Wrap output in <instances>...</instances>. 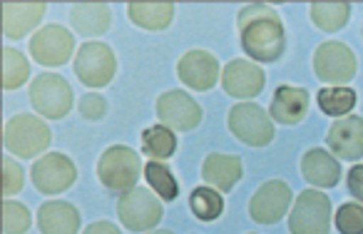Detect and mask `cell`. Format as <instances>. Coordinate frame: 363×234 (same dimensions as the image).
<instances>
[{
    "mask_svg": "<svg viewBox=\"0 0 363 234\" xmlns=\"http://www.w3.org/2000/svg\"><path fill=\"white\" fill-rule=\"evenodd\" d=\"M346 184H348V192H351L358 202H363V165H353V167L348 169Z\"/></svg>",
    "mask_w": 363,
    "mask_h": 234,
    "instance_id": "obj_34",
    "label": "cell"
},
{
    "mask_svg": "<svg viewBox=\"0 0 363 234\" xmlns=\"http://www.w3.org/2000/svg\"><path fill=\"white\" fill-rule=\"evenodd\" d=\"M244 165L237 155H222V152H212L202 165V177L204 182L214 184L219 192H229L234 184L242 179Z\"/></svg>",
    "mask_w": 363,
    "mask_h": 234,
    "instance_id": "obj_20",
    "label": "cell"
},
{
    "mask_svg": "<svg viewBox=\"0 0 363 234\" xmlns=\"http://www.w3.org/2000/svg\"><path fill=\"white\" fill-rule=\"evenodd\" d=\"M30 102L38 110V115L48 120H60L72 110V87L65 77L55 72L38 75L30 85Z\"/></svg>",
    "mask_w": 363,
    "mask_h": 234,
    "instance_id": "obj_6",
    "label": "cell"
},
{
    "mask_svg": "<svg viewBox=\"0 0 363 234\" xmlns=\"http://www.w3.org/2000/svg\"><path fill=\"white\" fill-rule=\"evenodd\" d=\"M291 187L281 179H269L264 182L257 192L252 194V202H249V214H252L254 222L259 224H277L284 214L289 212V204H291Z\"/></svg>",
    "mask_w": 363,
    "mask_h": 234,
    "instance_id": "obj_13",
    "label": "cell"
},
{
    "mask_svg": "<svg viewBox=\"0 0 363 234\" xmlns=\"http://www.w3.org/2000/svg\"><path fill=\"white\" fill-rule=\"evenodd\" d=\"M150 234H172L169 229H157V232H150Z\"/></svg>",
    "mask_w": 363,
    "mask_h": 234,
    "instance_id": "obj_36",
    "label": "cell"
},
{
    "mask_svg": "<svg viewBox=\"0 0 363 234\" xmlns=\"http://www.w3.org/2000/svg\"><path fill=\"white\" fill-rule=\"evenodd\" d=\"M33 184L40 189L43 194H60L67 187H72L77 179V169L67 155L62 152H50L43 155L30 169Z\"/></svg>",
    "mask_w": 363,
    "mask_h": 234,
    "instance_id": "obj_11",
    "label": "cell"
},
{
    "mask_svg": "<svg viewBox=\"0 0 363 234\" xmlns=\"http://www.w3.org/2000/svg\"><path fill=\"white\" fill-rule=\"evenodd\" d=\"M313 72L321 82H328L331 87H343L356 75V55L343 43L328 40L313 52Z\"/></svg>",
    "mask_w": 363,
    "mask_h": 234,
    "instance_id": "obj_9",
    "label": "cell"
},
{
    "mask_svg": "<svg viewBox=\"0 0 363 234\" xmlns=\"http://www.w3.org/2000/svg\"><path fill=\"white\" fill-rule=\"evenodd\" d=\"M117 70V57L107 43L90 40L75 55V75L87 87H105L112 82Z\"/></svg>",
    "mask_w": 363,
    "mask_h": 234,
    "instance_id": "obj_7",
    "label": "cell"
},
{
    "mask_svg": "<svg viewBox=\"0 0 363 234\" xmlns=\"http://www.w3.org/2000/svg\"><path fill=\"white\" fill-rule=\"evenodd\" d=\"M356 92L351 87H321L316 95V102L321 107L323 115H331V117H341L348 115V112L356 107Z\"/></svg>",
    "mask_w": 363,
    "mask_h": 234,
    "instance_id": "obj_25",
    "label": "cell"
},
{
    "mask_svg": "<svg viewBox=\"0 0 363 234\" xmlns=\"http://www.w3.org/2000/svg\"><path fill=\"white\" fill-rule=\"evenodd\" d=\"M328 150L343 160L363 157V117L348 115L341 117L328 128Z\"/></svg>",
    "mask_w": 363,
    "mask_h": 234,
    "instance_id": "obj_16",
    "label": "cell"
},
{
    "mask_svg": "<svg viewBox=\"0 0 363 234\" xmlns=\"http://www.w3.org/2000/svg\"><path fill=\"white\" fill-rule=\"evenodd\" d=\"M30 227V212L16 199L3 202V234H26Z\"/></svg>",
    "mask_w": 363,
    "mask_h": 234,
    "instance_id": "obj_30",
    "label": "cell"
},
{
    "mask_svg": "<svg viewBox=\"0 0 363 234\" xmlns=\"http://www.w3.org/2000/svg\"><path fill=\"white\" fill-rule=\"evenodd\" d=\"M142 172L140 155L125 145H112L97 160V179L110 192H130L135 189Z\"/></svg>",
    "mask_w": 363,
    "mask_h": 234,
    "instance_id": "obj_3",
    "label": "cell"
},
{
    "mask_svg": "<svg viewBox=\"0 0 363 234\" xmlns=\"http://www.w3.org/2000/svg\"><path fill=\"white\" fill-rule=\"evenodd\" d=\"M80 112L85 120H100L102 115L107 112V102L102 95H95V92H90V95L82 97L80 102Z\"/></svg>",
    "mask_w": 363,
    "mask_h": 234,
    "instance_id": "obj_33",
    "label": "cell"
},
{
    "mask_svg": "<svg viewBox=\"0 0 363 234\" xmlns=\"http://www.w3.org/2000/svg\"><path fill=\"white\" fill-rule=\"evenodd\" d=\"M127 16L135 26L145 30H164L174 18V6L172 3H130Z\"/></svg>",
    "mask_w": 363,
    "mask_h": 234,
    "instance_id": "obj_23",
    "label": "cell"
},
{
    "mask_svg": "<svg viewBox=\"0 0 363 234\" xmlns=\"http://www.w3.org/2000/svg\"><path fill=\"white\" fill-rule=\"evenodd\" d=\"M301 172L303 179H308L316 187H336L341 179V165L333 155H328L326 150L313 147L303 155L301 160Z\"/></svg>",
    "mask_w": 363,
    "mask_h": 234,
    "instance_id": "obj_21",
    "label": "cell"
},
{
    "mask_svg": "<svg viewBox=\"0 0 363 234\" xmlns=\"http://www.w3.org/2000/svg\"><path fill=\"white\" fill-rule=\"evenodd\" d=\"M239 35L249 57L259 62H277L286 48V30L281 16L272 6L254 3L239 11Z\"/></svg>",
    "mask_w": 363,
    "mask_h": 234,
    "instance_id": "obj_1",
    "label": "cell"
},
{
    "mask_svg": "<svg viewBox=\"0 0 363 234\" xmlns=\"http://www.w3.org/2000/svg\"><path fill=\"white\" fill-rule=\"evenodd\" d=\"M308 13H311V21L318 30L336 33L351 18V6L348 3H311Z\"/></svg>",
    "mask_w": 363,
    "mask_h": 234,
    "instance_id": "obj_24",
    "label": "cell"
},
{
    "mask_svg": "<svg viewBox=\"0 0 363 234\" xmlns=\"http://www.w3.org/2000/svg\"><path fill=\"white\" fill-rule=\"evenodd\" d=\"M308 115V92L303 87L281 85L274 92V100L269 105V117H274L281 125H298Z\"/></svg>",
    "mask_w": 363,
    "mask_h": 234,
    "instance_id": "obj_17",
    "label": "cell"
},
{
    "mask_svg": "<svg viewBox=\"0 0 363 234\" xmlns=\"http://www.w3.org/2000/svg\"><path fill=\"white\" fill-rule=\"evenodd\" d=\"M70 23L80 35H102L110 28L112 13L105 3H77L70 8Z\"/></svg>",
    "mask_w": 363,
    "mask_h": 234,
    "instance_id": "obj_22",
    "label": "cell"
},
{
    "mask_svg": "<svg viewBox=\"0 0 363 234\" xmlns=\"http://www.w3.org/2000/svg\"><path fill=\"white\" fill-rule=\"evenodd\" d=\"M23 187V169L13 157H3V194L11 197Z\"/></svg>",
    "mask_w": 363,
    "mask_h": 234,
    "instance_id": "obj_32",
    "label": "cell"
},
{
    "mask_svg": "<svg viewBox=\"0 0 363 234\" xmlns=\"http://www.w3.org/2000/svg\"><path fill=\"white\" fill-rule=\"evenodd\" d=\"M157 117L164 128L189 133L202 123V107L184 90H167L157 97Z\"/></svg>",
    "mask_w": 363,
    "mask_h": 234,
    "instance_id": "obj_10",
    "label": "cell"
},
{
    "mask_svg": "<svg viewBox=\"0 0 363 234\" xmlns=\"http://www.w3.org/2000/svg\"><path fill=\"white\" fill-rule=\"evenodd\" d=\"M229 130L244 145L252 147H264L274 140V123L264 107L254 102H239L229 110Z\"/></svg>",
    "mask_w": 363,
    "mask_h": 234,
    "instance_id": "obj_5",
    "label": "cell"
},
{
    "mask_svg": "<svg viewBox=\"0 0 363 234\" xmlns=\"http://www.w3.org/2000/svg\"><path fill=\"white\" fill-rule=\"evenodd\" d=\"M38 227L43 234H77L80 232V212L70 202L52 199L38 209Z\"/></svg>",
    "mask_w": 363,
    "mask_h": 234,
    "instance_id": "obj_18",
    "label": "cell"
},
{
    "mask_svg": "<svg viewBox=\"0 0 363 234\" xmlns=\"http://www.w3.org/2000/svg\"><path fill=\"white\" fill-rule=\"evenodd\" d=\"M189 209L202 222H214L224 212V197L212 187H197L189 194Z\"/></svg>",
    "mask_w": 363,
    "mask_h": 234,
    "instance_id": "obj_27",
    "label": "cell"
},
{
    "mask_svg": "<svg viewBox=\"0 0 363 234\" xmlns=\"http://www.w3.org/2000/svg\"><path fill=\"white\" fill-rule=\"evenodd\" d=\"M75 50V35L62 26H45L30 38V55L45 67L65 65Z\"/></svg>",
    "mask_w": 363,
    "mask_h": 234,
    "instance_id": "obj_12",
    "label": "cell"
},
{
    "mask_svg": "<svg viewBox=\"0 0 363 234\" xmlns=\"http://www.w3.org/2000/svg\"><path fill=\"white\" fill-rule=\"evenodd\" d=\"M336 229L341 234H363V204H341L336 212Z\"/></svg>",
    "mask_w": 363,
    "mask_h": 234,
    "instance_id": "obj_31",
    "label": "cell"
},
{
    "mask_svg": "<svg viewBox=\"0 0 363 234\" xmlns=\"http://www.w3.org/2000/svg\"><path fill=\"white\" fill-rule=\"evenodd\" d=\"M177 77L192 90H212L222 77L219 60L209 50H189L177 62Z\"/></svg>",
    "mask_w": 363,
    "mask_h": 234,
    "instance_id": "obj_14",
    "label": "cell"
},
{
    "mask_svg": "<svg viewBox=\"0 0 363 234\" xmlns=\"http://www.w3.org/2000/svg\"><path fill=\"white\" fill-rule=\"evenodd\" d=\"M331 229V199L318 189H303L289 214L291 234H328Z\"/></svg>",
    "mask_w": 363,
    "mask_h": 234,
    "instance_id": "obj_4",
    "label": "cell"
},
{
    "mask_svg": "<svg viewBox=\"0 0 363 234\" xmlns=\"http://www.w3.org/2000/svg\"><path fill=\"white\" fill-rule=\"evenodd\" d=\"M30 77V62L16 48H3V90H18Z\"/></svg>",
    "mask_w": 363,
    "mask_h": 234,
    "instance_id": "obj_28",
    "label": "cell"
},
{
    "mask_svg": "<svg viewBox=\"0 0 363 234\" xmlns=\"http://www.w3.org/2000/svg\"><path fill=\"white\" fill-rule=\"evenodd\" d=\"M45 11V3H6L3 6V33L13 40H21L43 21Z\"/></svg>",
    "mask_w": 363,
    "mask_h": 234,
    "instance_id": "obj_19",
    "label": "cell"
},
{
    "mask_svg": "<svg viewBox=\"0 0 363 234\" xmlns=\"http://www.w3.org/2000/svg\"><path fill=\"white\" fill-rule=\"evenodd\" d=\"M267 85V75L259 65L249 60H232L224 65L222 72V87L227 95L239 97V100H249L257 97Z\"/></svg>",
    "mask_w": 363,
    "mask_h": 234,
    "instance_id": "obj_15",
    "label": "cell"
},
{
    "mask_svg": "<svg viewBox=\"0 0 363 234\" xmlns=\"http://www.w3.org/2000/svg\"><path fill=\"white\" fill-rule=\"evenodd\" d=\"M82 234H122V232L115 227V224L105 219V222H92L90 227H85V232Z\"/></svg>",
    "mask_w": 363,
    "mask_h": 234,
    "instance_id": "obj_35",
    "label": "cell"
},
{
    "mask_svg": "<svg viewBox=\"0 0 363 234\" xmlns=\"http://www.w3.org/2000/svg\"><path fill=\"white\" fill-rule=\"evenodd\" d=\"M142 150L152 160H169L177 150V138L164 125H152L142 133Z\"/></svg>",
    "mask_w": 363,
    "mask_h": 234,
    "instance_id": "obj_26",
    "label": "cell"
},
{
    "mask_svg": "<svg viewBox=\"0 0 363 234\" xmlns=\"http://www.w3.org/2000/svg\"><path fill=\"white\" fill-rule=\"evenodd\" d=\"M145 177H147V182H150V187L157 192V197L164 199V202H174L177 194H179V187H177L174 174H172V169L167 167V165L157 162V160L147 162Z\"/></svg>",
    "mask_w": 363,
    "mask_h": 234,
    "instance_id": "obj_29",
    "label": "cell"
},
{
    "mask_svg": "<svg viewBox=\"0 0 363 234\" xmlns=\"http://www.w3.org/2000/svg\"><path fill=\"white\" fill-rule=\"evenodd\" d=\"M52 140L50 128L43 117L35 115H13L3 125V145L11 155H18L23 160H30L35 155H43Z\"/></svg>",
    "mask_w": 363,
    "mask_h": 234,
    "instance_id": "obj_2",
    "label": "cell"
},
{
    "mask_svg": "<svg viewBox=\"0 0 363 234\" xmlns=\"http://www.w3.org/2000/svg\"><path fill=\"white\" fill-rule=\"evenodd\" d=\"M117 217L132 232H147L162 219V199L145 187L122 192L117 199Z\"/></svg>",
    "mask_w": 363,
    "mask_h": 234,
    "instance_id": "obj_8",
    "label": "cell"
}]
</instances>
